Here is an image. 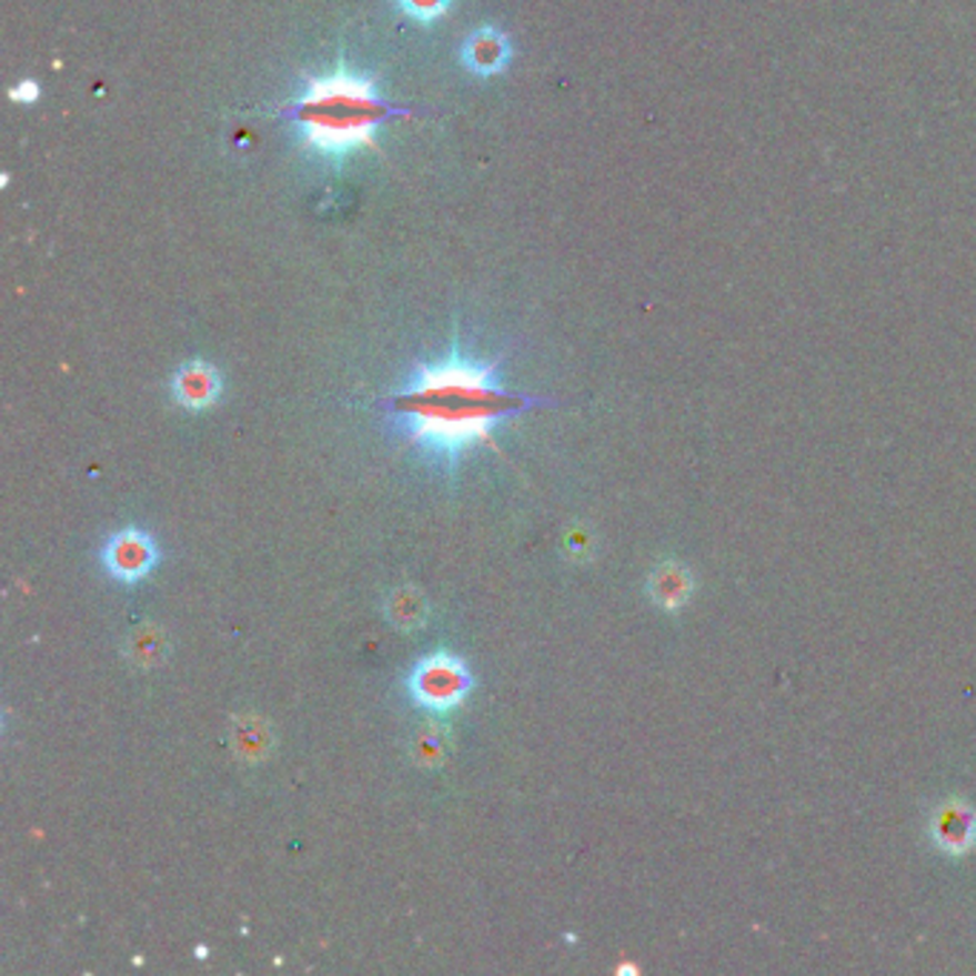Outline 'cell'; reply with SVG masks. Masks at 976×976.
I'll return each instance as SVG.
<instances>
[{
    "label": "cell",
    "mask_w": 976,
    "mask_h": 976,
    "mask_svg": "<svg viewBox=\"0 0 976 976\" xmlns=\"http://www.w3.org/2000/svg\"><path fill=\"white\" fill-rule=\"evenodd\" d=\"M539 404L544 401L502 384L499 361H475L459 350L415 366L386 399L401 439L444 470H453L479 444L495 450V427Z\"/></svg>",
    "instance_id": "obj_1"
},
{
    "label": "cell",
    "mask_w": 976,
    "mask_h": 976,
    "mask_svg": "<svg viewBox=\"0 0 976 976\" xmlns=\"http://www.w3.org/2000/svg\"><path fill=\"white\" fill-rule=\"evenodd\" d=\"M934 836L945 851H950V854H959V851L970 848V842H974L976 836L974 814L956 805L945 807V814L936 816Z\"/></svg>",
    "instance_id": "obj_9"
},
{
    "label": "cell",
    "mask_w": 976,
    "mask_h": 976,
    "mask_svg": "<svg viewBox=\"0 0 976 976\" xmlns=\"http://www.w3.org/2000/svg\"><path fill=\"white\" fill-rule=\"evenodd\" d=\"M651 596L658 607L678 611L691 596V576L678 564H662L651 576Z\"/></svg>",
    "instance_id": "obj_10"
},
{
    "label": "cell",
    "mask_w": 976,
    "mask_h": 976,
    "mask_svg": "<svg viewBox=\"0 0 976 976\" xmlns=\"http://www.w3.org/2000/svg\"><path fill=\"white\" fill-rule=\"evenodd\" d=\"M9 98L18 103H32L41 98V87H38L34 81H23V83H18L14 89H9Z\"/></svg>",
    "instance_id": "obj_15"
},
{
    "label": "cell",
    "mask_w": 976,
    "mask_h": 976,
    "mask_svg": "<svg viewBox=\"0 0 976 976\" xmlns=\"http://www.w3.org/2000/svg\"><path fill=\"white\" fill-rule=\"evenodd\" d=\"M172 395L181 407L187 410H207L212 407L218 399H221V390H224V381L221 373L210 361H187L183 366H178V373L172 375Z\"/></svg>",
    "instance_id": "obj_6"
},
{
    "label": "cell",
    "mask_w": 976,
    "mask_h": 976,
    "mask_svg": "<svg viewBox=\"0 0 976 976\" xmlns=\"http://www.w3.org/2000/svg\"><path fill=\"white\" fill-rule=\"evenodd\" d=\"M564 547H567V553L573 559H584L593 550V542H591V536H587V533H584L582 527H576V530H570V533H567V542H564Z\"/></svg>",
    "instance_id": "obj_14"
},
{
    "label": "cell",
    "mask_w": 976,
    "mask_h": 976,
    "mask_svg": "<svg viewBox=\"0 0 976 976\" xmlns=\"http://www.w3.org/2000/svg\"><path fill=\"white\" fill-rule=\"evenodd\" d=\"M103 567L112 578L123 584L143 582L158 564V547L150 533L127 527L103 544Z\"/></svg>",
    "instance_id": "obj_4"
},
{
    "label": "cell",
    "mask_w": 976,
    "mask_h": 976,
    "mask_svg": "<svg viewBox=\"0 0 976 976\" xmlns=\"http://www.w3.org/2000/svg\"><path fill=\"white\" fill-rule=\"evenodd\" d=\"M473 691V673L453 653H427L407 676V693L415 705L430 713H447L462 705Z\"/></svg>",
    "instance_id": "obj_3"
},
{
    "label": "cell",
    "mask_w": 976,
    "mask_h": 976,
    "mask_svg": "<svg viewBox=\"0 0 976 976\" xmlns=\"http://www.w3.org/2000/svg\"><path fill=\"white\" fill-rule=\"evenodd\" d=\"M386 622L399 627V631H419L421 624L427 622L430 604L427 596L413 587V584H401L386 598Z\"/></svg>",
    "instance_id": "obj_7"
},
{
    "label": "cell",
    "mask_w": 976,
    "mask_h": 976,
    "mask_svg": "<svg viewBox=\"0 0 976 976\" xmlns=\"http://www.w3.org/2000/svg\"><path fill=\"white\" fill-rule=\"evenodd\" d=\"M510 58H513V41L507 32L495 27H479L462 43V63L479 78L502 76L510 67Z\"/></svg>",
    "instance_id": "obj_5"
},
{
    "label": "cell",
    "mask_w": 976,
    "mask_h": 976,
    "mask_svg": "<svg viewBox=\"0 0 976 976\" xmlns=\"http://www.w3.org/2000/svg\"><path fill=\"white\" fill-rule=\"evenodd\" d=\"M232 751L244 762H261L272 753V731L258 716H241L232 725Z\"/></svg>",
    "instance_id": "obj_8"
},
{
    "label": "cell",
    "mask_w": 976,
    "mask_h": 976,
    "mask_svg": "<svg viewBox=\"0 0 976 976\" xmlns=\"http://www.w3.org/2000/svg\"><path fill=\"white\" fill-rule=\"evenodd\" d=\"M413 109L393 107L381 98L373 78L339 67L319 78H306V87L281 118L295 127L301 147L326 161H346L355 152L375 150V135L390 118H407Z\"/></svg>",
    "instance_id": "obj_2"
},
{
    "label": "cell",
    "mask_w": 976,
    "mask_h": 976,
    "mask_svg": "<svg viewBox=\"0 0 976 976\" xmlns=\"http://www.w3.org/2000/svg\"><path fill=\"white\" fill-rule=\"evenodd\" d=\"M450 753V733L441 722H424L413 736V762L421 767H441Z\"/></svg>",
    "instance_id": "obj_11"
},
{
    "label": "cell",
    "mask_w": 976,
    "mask_h": 976,
    "mask_svg": "<svg viewBox=\"0 0 976 976\" xmlns=\"http://www.w3.org/2000/svg\"><path fill=\"white\" fill-rule=\"evenodd\" d=\"M167 633L155 624H143L138 627L127 642V656L129 662H135L138 667H155L161 665L163 658H167Z\"/></svg>",
    "instance_id": "obj_12"
},
{
    "label": "cell",
    "mask_w": 976,
    "mask_h": 976,
    "mask_svg": "<svg viewBox=\"0 0 976 976\" xmlns=\"http://www.w3.org/2000/svg\"><path fill=\"white\" fill-rule=\"evenodd\" d=\"M395 7L407 14L410 21L435 23L450 12L453 0H395Z\"/></svg>",
    "instance_id": "obj_13"
}]
</instances>
